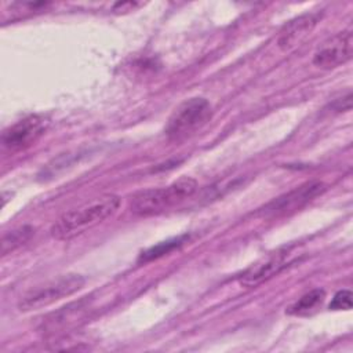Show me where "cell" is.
Wrapping results in <instances>:
<instances>
[{
  "mask_svg": "<svg viewBox=\"0 0 353 353\" xmlns=\"http://www.w3.org/2000/svg\"><path fill=\"white\" fill-rule=\"evenodd\" d=\"M120 205L116 194L99 196L77 208L62 214L51 228V236L57 240H69L83 234L88 229L112 216Z\"/></svg>",
  "mask_w": 353,
  "mask_h": 353,
  "instance_id": "obj_1",
  "label": "cell"
},
{
  "mask_svg": "<svg viewBox=\"0 0 353 353\" xmlns=\"http://www.w3.org/2000/svg\"><path fill=\"white\" fill-rule=\"evenodd\" d=\"M197 190L196 179L181 176L168 186L146 189L137 193L131 201L132 212L138 215H156L179 205Z\"/></svg>",
  "mask_w": 353,
  "mask_h": 353,
  "instance_id": "obj_2",
  "label": "cell"
},
{
  "mask_svg": "<svg viewBox=\"0 0 353 353\" xmlns=\"http://www.w3.org/2000/svg\"><path fill=\"white\" fill-rule=\"evenodd\" d=\"M211 103L203 97L183 101L168 117L165 135L171 141H182L200 130L211 119Z\"/></svg>",
  "mask_w": 353,
  "mask_h": 353,
  "instance_id": "obj_3",
  "label": "cell"
},
{
  "mask_svg": "<svg viewBox=\"0 0 353 353\" xmlns=\"http://www.w3.org/2000/svg\"><path fill=\"white\" fill-rule=\"evenodd\" d=\"M84 284L85 279L80 274L70 273L59 276L23 294L18 302V309L22 312H30L46 307L62 298H66L80 291Z\"/></svg>",
  "mask_w": 353,
  "mask_h": 353,
  "instance_id": "obj_4",
  "label": "cell"
},
{
  "mask_svg": "<svg viewBox=\"0 0 353 353\" xmlns=\"http://www.w3.org/2000/svg\"><path fill=\"white\" fill-rule=\"evenodd\" d=\"M47 127L48 119L44 114H29L3 131L1 143L10 152L26 149L44 134Z\"/></svg>",
  "mask_w": 353,
  "mask_h": 353,
  "instance_id": "obj_5",
  "label": "cell"
},
{
  "mask_svg": "<svg viewBox=\"0 0 353 353\" xmlns=\"http://www.w3.org/2000/svg\"><path fill=\"white\" fill-rule=\"evenodd\" d=\"M353 34L352 30H343L323 41L313 54V65L320 69H334L352 58Z\"/></svg>",
  "mask_w": 353,
  "mask_h": 353,
  "instance_id": "obj_6",
  "label": "cell"
},
{
  "mask_svg": "<svg viewBox=\"0 0 353 353\" xmlns=\"http://www.w3.org/2000/svg\"><path fill=\"white\" fill-rule=\"evenodd\" d=\"M325 190V185L320 181L306 182L294 190L274 199L263 208V214L268 216H283L302 208L305 204L320 196Z\"/></svg>",
  "mask_w": 353,
  "mask_h": 353,
  "instance_id": "obj_7",
  "label": "cell"
},
{
  "mask_svg": "<svg viewBox=\"0 0 353 353\" xmlns=\"http://www.w3.org/2000/svg\"><path fill=\"white\" fill-rule=\"evenodd\" d=\"M288 251H276L251 265L239 276V284L245 288H254L272 279L287 266Z\"/></svg>",
  "mask_w": 353,
  "mask_h": 353,
  "instance_id": "obj_8",
  "label": "cell"
},
{
  "mask_svg": "<svg viewBox=\"0 0 353 353\" xmlns=\"http://www.w3.org/2000/svg\"><path fill=\"white\" fill-rule=\"evenodd\" d=\"M321 15L319 12H306L288 21L279 32L277 46L283 51H290L295 48L312 33Z\"/></svg>",
  "mask_w": 353,
  "mask_h": 353,
  "instance_id": "obj_9",
  "label": "cell"
},
{
  "mask_svg": "<svg viewBox=\"0 0 353 353\" xmlns=\"http://www.w3.org/2000/svg\"><path fill=\"white\" fill-rule=\"evenodd\" d=\"M88 307H90L88 299H80L77 302L69 303L58 309L57 312H52L50 316H47L40 330L47 335L59 332L61 330H65L72 324H74L76 321H79L84 316V313L88 310Z\"/></svg>",
  "mask_w": 353,
  "mask_h": 353,
  "instance_id": "obj_10",
  "label": "cell"
},
{
  "mask_svg": "<svg viewBox=\"0 0 353 353\" xmlns=\"http://www.w3.org/2000/svg\"><path fill=\"white\" fill-rule=\"evenodd\" d=\"M325 299V291L321 288H313L303 294L298 301L288 306L287 313L292 316H309L314 313Z\"/></svg>",
  "mask_w": 353,
  "mask_h": 353,
  "instance_id": "obj_11",
  "label": "cell"
},
{
  "mask_svg": "<svg viewBox=\"0 0 353 353\" xmlns=\"http://www.w3.org/2000/svg\"><path fill=\"white\" fill-rule=\"evenodd\" d=\"M34 234V229L30 225L19 226L14 230H10L3 234L1 239V255H7L21 245L26 244Z\"/></svg>",
  "mask_w": 353,
  "mask_h": 353,
  "instance_id": "obj_12",
  "label": "cell"
},
{
  "mask_svg": "<svg viewBox=\"0 0 353 353\" xmlns=\"http://www.w3.org/2000/svg\"><path fill=\"white\" fill-rule=\"evenodd\" d=\"M51 7L48 1H15L10 4L8 11H11V19H19L36 12H43Z\"/></svg>",
  "mask_w": 353,
  "mask_h": 353,
  "instance_id": "obj_13",
  "label": "cell"
},
{
  "mask_svg": "<svg viewBox=\"0 0 353 353\" xmlns=\"http://www.w3.org/2000/svg\"><path fill=\"white\" fill-rule=\"evenodd\" d=\"M183 240H185V236L176 237V239H172V240L163 241V243H160V244H157V245L149 248L148 251L142 252L139 261H150V259L159 258V256H161V255H164V254H168V252L172 251L175 247L181 245V244L183 243Z\"/></svg>",
  "mask_w": 353,
  "mask_h": 353,
  "instance_id": "obj_14",
  "label": "cell"
},
{
  "mask_svg": "<svg viewBox=\"0 0 353 353\" xmlns=\"http://www.w3.org/2000/svg\"><path fill=\"white\" fill-rule=\"evenodd\" d=\"M328 307L331 310H349V309H352V291L350 290L338 291L334 295Z\"/></svg>",
  "mask_w": 353,
  "mask_h": 353,
  "instance_id": "obj_15",
  "label": "cell"
},
{
  "mask_svg": "<svg viewBox=\"0 0 353 353\" xmlns=\"http://www.w3.org/2000/svg\"><path fill=\"white\" fill-rule=\"evenodd\" d=\"M332 106H334V109H335L336 112H346V110H350V106H352V94H350V91H347L345 97L336 99Z\"/></svg>",
  "mask_w": 353,
  "mask_h": 353,
  "instance_id": "obj_16",
  "label": "cell"
}]
</instances>
